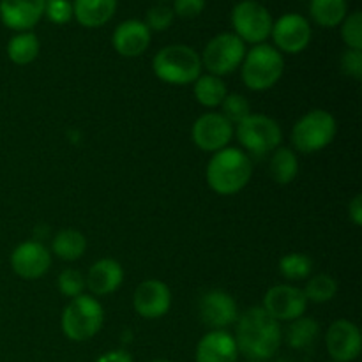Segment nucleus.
<instances>
[{
    "label": "nucleus",
    "instance_id": "nucleus-36",
    "mask_svg": "<svg viewBox=\"0 0 362 362\" xmlns=\"http://www.w3.org/2000/svg\"><path fill=\"white\" fill-rule=\"evenodd\" d=\"M341 69L349 76L361 80L362 78V52L361 49H346L341 55Z\"/></svg>",
    "mask_w": 362,
    "mask_h": 362
},
{
    "label": "nucleus",
    "instance_id": "nucleus-21",
    "mask_svg": "<svg viewBox=\"0 0 362 362\" xmlns=\"http://www.w3.org/2000/svg\"><path fill=\"white\" fill-rule=\"evenodd\" d=\"M117 11V0H74L73 18L81 27L99 28L108 23Z\"/></svg>",
    "mask_w": 362,
    "mask_h": 362
},
{
    "label": "nucleus",
    "instance_id": "nucleus-40",
    "mask_svg": "<svg viewBox=\"0 0 362 362\" xmlns=\"http://www.w3.org/2000/svg\"><path fill=\"white\" fill-rule=\"evenodd\" d=\"M159 4H165V2H168V0H158Z\"/></svg>",
    "mask_w": 362,
    "mask_h": 362
},
{
    "label": "nucleus",
    "instance_id": "nucleus-15",
    "mask_svg": "<svg viewBox=\"0 0 362 362\" xmlns=\"http://www.w3.org/2000/svg\"><path fill=\"white\" fill-rule=\"evenodd\" d=\"M11 267L20 278L39 279L52 267V253L37 240H27L11 253Z\"/></svg>",
    "mask_w": 362,
    "mask_h": 362
},
{
    "label": "nucleus",
    "instance_id": "nucleus-20",
    "mask_svg": "<svg viewBox=\"0 0 362 362\" xmlns=\"http://www.w3.org/2000/svg\"><path fill=\"white\" fill-rule=\"evenodd\" d=\"M124 281V269L113 258H101L95 262L87 272L85 278V286L90 290V293L98 297L110 296L117 292Z\"/></svg>",
    "mask_w": 362,
    "mask_h": 362
},
{
    "label": "nucleus",
    "instance_id": "nucleus-32",
    "mask_svg": "<svg viewBox=\"0 0 362 362\" xmlns=\"http://www.w3.org/2000/svg\"><path fill=\"white\" fill-rule=\"evenodd\" d=\"M173 20H175V14H173V9L170 6H165V4H156L145 14V21L148 30L163 32L168 30L172 27Z\"/></svg>",
    "mask_w": 362,
    "mask_h": 362
},
{
    "label": "nucleus",
    "instance_id": "nucleus-8",
    "mask_svg": "<svg viewBox=\"0 0 362 362\" xmlns=\"http://www.w3.org/2000/svg\"><path fill=\"white\" fill-rule=\"evenodd\" d=\"M244 55L246 45L233 32H223L205 45L200 60L202 67H205L209 74L221 78L233 73L243 64Z\"/></svg>",
    "mask_w": 362,
    "mask_h": 362
},
{
    "label": "nucleus",
    "instance_id": "nucleus-9",
    "mask_svg": "<svg viewBox=\"0 0 362 362\" xmlns=\"http://www.w3.org/2000/svg\"><path fill=\"white\" fill-rule=\"evenodd\" d=\"M237 140L253 156H265L279 147L283 133L274 119L260 113H251L243 122L237 124Z\"/></svg>",
    "mask_w": 362,
    "mask_h": 362
},
{
    "label": "nucleus",
    "instance_id": "nucleus-24",
    "mask_svg": "<svg viewBox=\"0 0 362 362\" xmlns=\"http://www.w3.org/2000/svg\"><path fill=\"white\" fill-rule=\"evenodd\" d=\"M318 332H320V325L315 318L300 317L290 322L283 338L290 349L304 350L313 345L315 339L318 338Z\"/></svg>",
    "mask_w": 362,
    "mask_h": 362
},
{
    "label": "nucleus",
    "instance_id": "nucleus-19",
    "mask_svg": "<svg viewBox=\"0 0 362 362\" xmlns=\"http://www.w3.org/2000/svg\"><path fill=\"white\" fill-rule=\"evenodd\" d=\"M197 362H237L239 350H237L235 338L226 331H211L198 341Z\"/></svg>",
    "mask_w": 362,
    "mask_h": 362
},
{
    "label": "nucleus",
    "instance_id": "nucleus-10",
    "mask_svg": "<svg viewBox=\"0 0 362 362\" xmlns=\"http://www.w3.org/2000/svg\"><path fill=\"white\" fill-rule=\"evenodd\" d=\"M276 49L279 53L296 55L308 48L311 41V25L303 14L286 13L272 23L271 30Z\"/></svg>",
    "mask_w": 362,
    "mask_h": 362
},
{
    "label": "nucleus",
    "instance_id": "nucleus-27",
    "mask_svg": "<svg viewBox=\"0 0 362 362\" xmlns=\"http://www.w3.org/2000/svg\"><path fill=\"white\" fill-rule=\"evenodd\" d=\"M39 39L34 32H20L7 42V57L16 66L32 64L39 55Z\"/></svg>",
    "mask_w": 362,
    "mask_h": 362
},
{
    "label": "nucleus",
    "instance_id": "nucleus-4",
    "mask_svg": "<svg viewBox=\"0 0 362 362\" xmlns=\"http://www.w3.org/2000/svg\"><path fill=\"white\" fill-rule=\"evenodd\" d=\"M156 76L170 85H189L202 73L200 55L191 46L170 45L159 49L152 60Z\"/></svg>",
    "mask_w": 362,
    "mask_h": 362
},
{
    "label": "nucleus",
    "instance_id": "nucleus-25",
    "mask_svg": "<svg viewBox=\"0 0 362 362\" xmlns=\"http://www.w3.org/2000/svg\"><path fill=\"white\" fill-rule=\"evenodd\" d=\"M53 253L66 262H76L87 251V239L81 232L73 228L60 230L53 239Z\"/></svg>",
    "mask_w": 362,
    "mask_h": 362
},
{
    "label": "nucleus",
    "instance_id": "nucleus-42",
    "mask_svg": "<svg viewBox=\"0 0 362 362\" xmlns=\"http://www.w3.org/2000/svg\"><path fill=\"white\" fill-rule=\"evenodd\" d=\"M331 362H332V361H331Z\"/></svg>",
    "mask_w": 362,
    "mask_h": 362
},
{
    "label": "nucleus",
    "instance_id": "nucleus-13",
    "mask_svg": "<svg viewBox=\"0 0 362 362\" xmlns=\"http://www.w3.org/2000/svg\"><path fill=\"white\" fill-rule=\"evenodd\" d=\"M198 315L204 325L212 331H225L239 318L235 299L225 290H211L198 303Z\"/></svg>",
    "mask_w": 362,
    "mask_h": 362
},
{
    "label": "nucleus",
    "instance_id": "nucleus-14",
    "mask_svg": "<svg viewBox=\"0 0 362 362\" xmlns=\"http://www.w3.org/2000/svg\"><path fill=\"white\" fill-rule=\"evenodd\" d=\"M325 346L332 362H352L361 356L362 336L354 322L336 320L325 334Z\"/></svg>",
    "mask_w": 362,
    "mask_h": 362
},
{
    "label": "nucleus",
    "instance_id": "nucleus-22",
    "mask_svg": "<svg viewBox=\"0 0 362 362\" xmlns=\"http://www.w3.org/2000/svg\"><path fill=\"white\" fill-rule=\"evenodd\" d=\"M269 172H271L272 180L279 186L293 182L299 173V159H297L296 152L286 147L276 148L269 161Z\"/></svg>",
    "mask_w": 362,
    "mask_h": 362
},
{
    "label": "nucleus",
    "instance_id": "nucleus-31",
    "mask_svg": "<svg viewBox=\"0 0 362 362\" xmlns=\"http://www.w3.org/2000/svg\"><path fill=\"white\" fill-rule=\"evenodd\" d=\"M221 106L223 115H225L232 124L243 122L246 117L251 115V105L243 94H226Z\"/></svg>",
    "mask_w": 362,
    "mask_h": 362
},
{
    "label": "nucleus",
    "instance_id": "nucleus-1",
    "mask_svg": "<svg viewBox=\"0 0 362 362\" xmlns=\"http://www.w3.org/2000/svg\"><path fill=\"white\" fill-rule=\"evenodd\" d=\"M283 341L279 322L264 308H251L237 318L235 343L239 354L250 361L265 362L278 354Z\"/></svg>",
    "mask_w": 362,
    "mask_h": 362
},
{
    "label": "nucleus",
    "instance_id": "nucleus-28",
    "mask_svg": "<svg viewBox=\"0 0 362 362\" xmlns=\"http://www.w3.org/2000/svg\"><path fill=\"white\" fill-rule=\"evenodd\" d=\"M313 271V260L303 253H288L279 260V272L288 281H303L310 278Z\"/></svg>",
    "mask_w": 362,
    "mask_h": 362
},
{
    "label": "nucleus",
    "instance_id": "nucleus-39",
    "mask_svg": "<svg viewBox=\"0 0 362 362\" xmlns=\"http://www.w3.org/2000/svg\"><path fill=\"white\" fill-rule=\"evenodd\" d=\"M151 362H172V361H166V359H156V361H151Z\"/></svg>",
    "mask_w": 362,
    "mask_h": 362
},
{
    "label": "nucleus",
    "instance_id": "nucleus-33",
    "mask_svg": "<svg viewBox=\"0 0 362 362\" xmlns=\"http://www.w3.org/2000/svg\"><path fill=\"white\" fill-rule=\"evenodd\" d=\"M57 281H59V292L69 299L81 296L85 290V278L76 269H64Z\"/></svg>",
    "mask_w": 362,
    "mask_h": 362
},
{
    "label": "nucleus",
    "instance_id": "nucleus-17",
    "mask_svg": "<svg viewBox=\"0 0 362 362\" xmlns=\"http://www.w3.org/2000/svg\"><path fill=\"white\" fill-rule=\"evenodd\" d=\"M45 16V0H0V20L11 30L30 32Z\"/></svg>",
    "mask_w": 362,
    "mask_h": 362
},
{
    "label": "nucleus",
    "instance_id": "nucleus-38",
    "mask_svg": "<svg viewBox=\"0 0 362 362\" xmlns=\"http://www.w3.org/2000/svg\"><path fill=\"white\" fill-rule=\"evenodd\" d=\"M349 216L356 226L362 225V197L356 194L349 204Z\"/></svg>",
    "mask_w": 362,
    "mask_h": 362
},
{
    "label": "nucleus",
    "instance_id": "nucleus-2",
    "mask_svg": "<svg viewBox=\"0 0 362 362\" xmlns=\"http://www.w3.org/2000/svg\"><path fill=\"white\" fill-rule=\"evenodd\" d=\"M207 184L214 193L230 197L250 184L253 175V165L250 156L240 148L225 147L214 152L207 165Z\"/></svg>",
    "mask_w": 362,
    "mask_h": 362
},
{
    "label": "nucleus",
    "instance_id": "nucleus-18",
    "mask_svg": "<svg viewBox=\"0 0 362 362\" xmlns=\"http://www.w3.org/2000/svg\"><path fill=\"white\" fill-rule=\"evenodd\" d=\"M151 30L147 25L140 20H126L117 25L113 30V48L119 55L126 59H134L147 52L151 46Z\"/></svg>",
    "mask_w": 362,
    "mask_h": 362
},
{
    "label": "nucleus",
    "instance_id": "nucleus-41",
    "mask_svg": "<svg viewBox=\"0 0 362 362\" xmlns=\"http://www.w3.org/2000/svg\"><path fill=\"white\" fill-rule=\"evenodd\" d=\"M247 362H258V361H247Z\"/></svg>",
    "mask_w": 362,
    "mask_h": 362
},
{
    "label": "nucleus",
    "instance_id": "nucleus-26",
    "mask_svg": "<svg viewBox=\"0 0 362 362\" xmlns=\"http://www.w3.org/2000/svg\"><path fill=\"white\" fill-rule=\"evenodd\" d=\"M194 98L205 108H218L221 106V103L225 101L226 94V85L225 81L219 76L214 74H204V76H198L194 81Z\"/></svg>",
    "mask_w": 362,
    "mask_h": 362
},
{
    "label": "nucleus",
    "instance_id": "nucleus-23",
    "mask_svg": "<svg viewBox=\"0 0 362 362\" xmlns=\"http://www.w3.org/2000/svg\"><path fill=\"white\" fill-rule=\"evenodd\" d=\"M310 14L320 27L334 28L349 14V4L346 0H311Z\"/></svg>",
    "mask_w": 362,
    "mask_h": 362
},
{
    "label": "nucleus",
    "instance_id": "nucleus-16",
    "mask_svg": "<svg viewBox=\"0 0 362 362\" xmlns=\"http://www.w3.org/2000/svg\"><path fill=\"white\" fill-rule=\"evenodd\" d=\"M133 306L140 317L156 320V318L165 317L170 311L172 292L159 279H145L134 290Z\"/></svg>",
    "mask_w": 362,
    "mask_h": 362
},
{
    "label": "nucleus",
    "instance_id": "nucleus-34",
    "mask_svg": "<svg viewBox=\"0 0 362 362\" xmlns=\"http://www.w3.org/2000/svg\"><path fill=\"white\" fill-rule=\"evenodd\" d=\"M45 16L55 25L67 23L73 18V2H69V0H45Z\"/></svg>",
    "mask_w": 362,
    "mask_h": 362
},
{
    "label": "nucleus",
    "instance_id": "nucleus-6",
    "mask_svg": "<svg viewBox=\"0 0 362 362\" xmlns=\"http://www.w3.org/2000/svg\"><path fill=\"white\" fill-rule=\"evenodd\" d=\"M338 124L325 110H311L300 117L292 129V144L303 154H315L327 147L336 136Z\"/></svg>",
    "mask_w": 362,
    "mask_h": 362
},
{
    "label": "nucleus",
    "instance_id": "nucleus-37",
    "mask_svg": "<svg viewBox=\"0 0 362 362\" xmlns=\"http://www.w3.org/2000/svg\"><path fill=\"white\" fill-rule=\"evenodd\" d=\"M95 362H134L133 356L129 352L122 349L110 350V352H105L103 356H99Z\"/></svg>",
    "mask_w": 362,
    "mask_h": 362
},
{
    "label": "nucleus",
    "instance_id": "nucleus-30",
    "mask_svg": "<svg viewBox=\"0 0 362 362\" xmlns=\"http://www.w3.org/2000/svg\"><path fill=\"white\" fill-rule=\"evenodd\" d=\"M341 37L349 49H361L362 52V14L361 11H354L346 14L341 21Z\"/></svg>",
    "mask_w": 362,
    "mask_h": 362
},
{
    "label": "nucleus",
    "instance_id": "nucleus-29",
    "mask_svg": "<svg viewBox=\"0 0 362 362\" xmlns=\"http://www.w3.org/2000/svg\"><path fill=\"white\" fill-rule=\"evenodd\" d=\"M306 300L311 303H329L331 299H334L336 292H338V283L332 276L329 274H317L306 283V288L303 290Z\"/></svg>",
    "mask_w": 362,
    "mask_h": 362
},
{
    "label": "nucleus",
    "instance_id": "nucleus-3",
    "mask_svg": "<svg viewBox=\"0 0 362 362\" xmlns=\"http://www.w3.org/2000/svg\"><path fill=\"white\" fill-rule=\"evenodd\" d=\"M285 71V59L281 53L271 45H255L250 52L244 55L240 64V76L244 85L250 90L262 92L274 87L283 76Z\"/></svg>",
    "mask_w": 362,
    "mask_h": 362
},
{
    "label": "nucleus",
    "instance_id": "nucleus-11",
    "mask_svg": "<svg viewBox=\"0 0 362 362\" xmlns=\"http://www.w3.org/2000/svg\"><path fill=\"white\" fill-rule=\"evenodd\" d=\"M191 138L200 151L218 152L233 138V124L223 113L207 112L193 124Z\"/></svg>",
    "mask_w": 362,
    "mask_h": 362
},
{
    "label": "nucleus",
    "instance_id": "nucleus-12",
    "mask_svg": "<svg viewBox=\"0 0 362 362\" xmlns=\"http://www.w3.org/2000/svg\"><path fill=\"white\" fill-rule=\"evenodd\" d=\"M306 306L308 300L303 290L292 285H276L267 290L262 308L276 322H292L303 317Z\"/></svg>",
    "mask_w": 362,
    "mask_h": 362
},
{
    "label": "nucleus",
    "instance_id": "nucleus-7",
    "mask_svg": "<svg viewBox=\"0 0 362 362\" xmlns=\"http://www.w3.org/2000/svg\"><path fill=\"white\" fill-rule=\"evenodd\" d=\"M271 13L258 0H240L232 9L233 34L246 45H262L271 35L272 30Z\"/></svg>",
    "mask_w": 362,
    "mask_h": 362
},
{
    "label": "nucleus",
    "instance_id": "nucleus-5",
    "mask_svg": "<svg viewBox=\"0 0 362 362\" xmlns=\"http://www.w3.org/2000/svg\"><path fill=\"white\" fill-rule=\"evenodd\" d=\"M105 311L99 300L92 296H78L64 308L60 327L64 336L71 341H88L94 338L103 327Z\"/></svg>",
    "mask_w": 362,
    "mask_h": 362
},
{
    "label": "nucleus",
    "instance_id": "nucleus-35",
    "mask_svg": "<svg viewBox=\"0 0 362 362\" xmlns=\"http://www.w3.org/2000/svg\"><path fill=\"white\" fill-rule=\"evenodd\" d=\"M173 14L184 20L200 16L205 9V0H173Z\"/></svg>",
    "mask_w": 362,
    "mask_h": 362
}]
</instances>
